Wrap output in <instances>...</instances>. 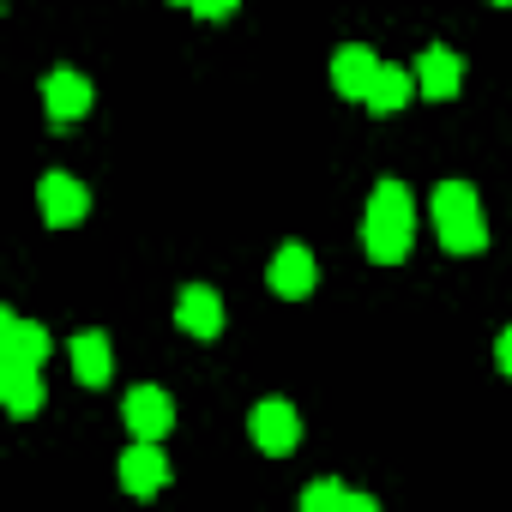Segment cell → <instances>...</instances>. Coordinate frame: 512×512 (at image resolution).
<instances>
[{
  "instance_id": "obj_10",
  "label": "cell",
  "mask_w": 512,
  "mask_h": 512,
  "mask_svg": "<svg viewBox=\"0 0 512 512\" xmlns=\"http://www.w3.org/2000/svg\"><path fill=\"white\" fill-rule=\"evenodd\" d=\"M175 326H181L187 338H217V332H223V296H217L211 284H187L181 302H175Z\"/></svg>"
},
{
  "instance_id": "obj_1",
  "label": "cell",
  "mask_w": 512,
  "mask_h": 512,
  "mask_svg": "<svg viewBox=\"0 0 512 512\" xmlns=\"http://www.w3.org/2000/svg\"><path fill=\"white\" fill-rule=\"evenodd\" d=\"M410 241H416V199L404 181H380L368 193V211H362V247L374 266H398L410 260Z\"/></svg>"
},
{
  "instance_id": "obj_9",
  "label": "cell",
  "mask_w": 512,
  "mask_h": 512,
  "mask_svg": "<svg viewBox=\"0 0 512 512\" xmlns=\"http://www.w3.org/2000/svg\"><path fill=\"white\" fill-rule=\"evenodd\" d=\"M374 73H380V55H374V49H362V43H344V49L332 55V91H338V97H350V103H368Z\"/></svg>"
},
{
  "instance_id": "obj_7",
  "label": "cell",
  "mask_w": 512,
  "mask_h": 512,
  "mask_svg": "<svg viewBox=\"0 0 512 512\" xmlns=\"http://www.w3.org/2000/svg\"><path fill=\"white\" fill-rule=\"evenodd\" d=\"M410 73H416V91H422V97H434V103H452V97H458V85H464V61H458L446 43H428V49L416 55V67H410Z\"/></svg>"
},
{
  "instance_id": "obj_13",
  "label": "cell",
  "mask_w": 512,
  "mask_h": 512,
  "mask_svg": "<svg viewBox=\"0 0 512 512\" xmlns=\"http://www.w3.org/2000/svg\"><path fill=\"white\" fill-rule=\"evenodd\" d=\"M0 356H13V362H49V332L37 320H19L13 308L0 314Z\"/></svg>"
},
{
  "instance_id": "obj_8",
  "label": "cell",
  "mask_w": 512,
  "mask_h": 512,
  "mask_svg": "<svg viewBox=\"0 0 512 512\" xmlns=\"http://www.w3.org/2000/svg\"><path fill=\"white\" fill-rule=\"evenodd\" d=\"M43 109H49L55 127H73V121L91 109V79L73 73V67H55V73L43 79Z\"/></svg>"
},
{
  "instance_id": "obj_17",
  "label": "cell",
  "mask_w": 512,
  "mask_h": 512,
  "mask_svg": "<svg viewBox=\"0 0 512 512\" xmlns=\"http://www.w3.org/2000/svg\"><path fill=\"white\" fill-rule=\"evenodd\" d=\"M193 13H199V19H229L235 0H193Z\"/></svg>"
},
{
  "instance_id": "obj_3",
  "label": "cell",
  "mask_w": 512,
  "mask_h": 512,
  "mask_svg": "<svg viewBox=\"0 0 512 512\" xmlns=\"http://www.w3.org/2000/svg\"><path fill=\"white\" fill-rule=\"evenodd\" d=\"M247 434H253V446H260V452L290 458V452L302 446V416H296V404H290V398H266V404H253Z\"/></svg>"
},
{
  "instance_id": "obj_20",
  "label": "cell",
  "mask_w": 512,
  "mask_h": 512,
  "mask_svg": "<svg viewBox=\"0 0 512 512\" xmlns=\"http://www.w3.org/2000/svg\"><path fill=\"white\" fill-rule=\"evenodd\" d=\"M488 7H512V0H488Z\"/></svg>"
},
{
  "instance_id": "obj_6",
  "label": "cell",
  "mask_w": 512,
  "mask_h": 512,
  "mask_svg": "<svg viewBox=\"0 0 512 512\" xmlns=\"http://www.w3.org/2000/svg\"><path fill=\"white\" fill-rule=\"evenodd\" d=\"M121 422L133 428V440H163L175 428V404H169L163 386H133L121 398Z\"/></svg>"
},
{
  "instance_id": "obj_19",
  "label": "cell",
  "mask_w": 512,
  "mask_h": 512,
  "mask_svg": "<svg viewBox=\"0 0 512 512\" xmlns=\"http://www.w3.org/2000/svg\"><path fill=\"white\" fill-rule=\"evenodd\" d=\"M169 7H193V0H169Z\"/></svg>"
},
{
  "instance_id": "obj_5",
  "label": "cell",
  "mask_w": 512,
  "mask_h": 512,
  "mask_svg": "<svg viewBox=\"0 0 512 512\" xmlns=\"http://www.w3.org/2000/svg\"><path fill=\"white\" fill-rule=\"evenodd\" d=\"M266 284H272V296H284V302H302V296H314V284H320L314 253H308L302 241H284V247L272 253V272H266Z\"/></svg>"
},
{
  "instance_id": "obj_15",
  "label": "cell",
  "mask_w": 512,
  "mask_h": 512,
  "mask_svg": "<svg viewBox=\"0 0 512 512\" xmlns=\"http://www.w3.org/2000/svg\"><path fill=\"white\" fill-rule=\"evenodd\" d=\"M410 97H416V73H404V67H392V61H386V67L374 73V85H368V109H374V115H398Z\"/></svg>"
},
{
  "instance_id": "obj_11",
  "label": "cell",
  "mask_w": 512,
  "mask_h": 512,
  "mask_svg": "<svg viewBox=\"0 0 512 512\" xmlns=\"http://www.w3.org/2000/svg\"><path fill=\"white\" fill-rule=\"evenodd\" d=\"M163 482H169V458L157 452V440H133V446L121 452V488L145 500V494H157Z\"/></svg>"
},
{
  "instance_id": "obj_14",
  "label": "cell",
  "mask_w": 512,
  "mask_h": 512,
  "mask_svg": "<svg viewBox=\"0 0 512 512\" xmlns=\"http://www.w3.org/2000/svg\"><path fill=\"white\" fill-rule=\"evenodd\" d=\"M67 356H73V380H79V386H109V374H115V350H109L103 332H79V338L67 344Z\"/></svg>"
},
{
  "instance_id": "obj_18",
  "label": "cell",
  "mask_w": 512,
  "mask_h": 512,
  "mask_svg": "<svg viewBox=\"0 0 512 512\" xmlns=\"http://www.w3.org/2000/svg\"><path fill=\"white\" fill-rule=\"evenodd\" d=\"M494 362H500V374L512 380V326H506V332L494 338Z\"/></svg>"
},
{
  "instance_id": "obj_16",
  "label": "cell",
  "mask_w": 512,
  "mask_h": 512,
  "mask_svg": "<svg viewBox=\"0 0 512 512\" xmlns=\"http://www.w3.org/2000/svg\"><path fill=\"white\" fill-rule=\"evenodd\" d=\"M344 500H350V488H344V482H332V476L302 488V512H344Z\"/></svg>"
},
{
  "instance_id": "obj_2",
  "label": "cell",
  "mask_w": 512,
  "mask_h": 512,
  "mask_svg": "<svg viewBox=\"0 0 512 512\" xmlns=\"http://www.w3.org/2000/svg\"><path fill=\"white\" fill-rule=\"evenodd\" d=\"M428 211H434V235H440L446 253H458V260H464V253H482V247H488L482 199H476L470 181H440L434 199H428Z\"/></svg>"
},
{
  "instance_id": "obj_4",
  "label": "cell",
  "mask_w": 512,
  "mask_h": 512,
  "mask_svg": "<svg viewBox=\"0 0 512 512\" xmlns=\"http://www.w3.org/2000/svg\"><path fill=\"white\" fill-rule=\"evenodd\" d=\"M37 211H43V223H49V229H73V223H85L91 193H85V181H73V175L49 169V175L37 181Z\"/></svg>"
},
{
  "instance_id": "obj_12",
  "label": "cell",
  "mask_w": 512,
  "mask_h": 512,
  "mask_svg": "<svg viewBox=\"0 0 512 512\" xmlns=\"http://www.w3.org/2000/svg\"><path fill=\"white\" fill-rule=\"evenodd\" d=\"M0 398H7V410L25 422L43 410V374L37 362H13V356H0Z\"/></svg>"
}]
</instances>
